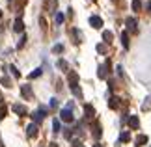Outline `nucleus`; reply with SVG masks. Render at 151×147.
Here are the masks:
<instances>
[{"instance_id": "obj_15", "label": "nucleus", "mask_w": 151, "mask_h": 147, "mask_svg": "<svg viewBox=\"0 0 151 147\" xmlns=\"http://www.w3.org/2000/svg\"><path fill=\"white\" fill-rule=\"evenodd\" d=\"M144 143H147V136L146 134H140V136L136 138V145H144Z\"/></svg>"}, {"instance_id": "obj_5", "label": "nucleus", "mask_w": 151, "mask_h": 147, "mask_svg": "<svg viewBox=\"0 0 151 147\" xmlns=\"http://www.w3.org/2000/svg\"><path fill=\"white\" fill-rule=\"evenodd\" d=\"M90 24L93 26V28H101L103 26V19H101V17H97V15H91L90 17Z\"/></svg>"}, {"instance_id": "obj_22", "label": "nucleus", "mask_w": 151, "mask_h": 147, "mask_svg": "<svg viewBox=\"0 0 151 147\" xmlns=\"http://www.w3.org/2000/svg\"><path fill=\"white\" fill-rule=\"evenodd\" d=\"M39 75H41V69H36V71H32V73H30V78H37Z\"/></svg>"}, {"instance_id": "obj_1", "label": "nucleus", "mask_w": 151, "mask_h": 147, "mask_svg": "<svg viewBox=\"0 0 151 147\" xmlns=\"http://www.w3.org/2000/svg\"><path fill=\"white\" fill-rule=\"evenodd\" d=\"M69 87L77 97H82V91L78 87V75L77 73H69Z\"/></svg>"}, {"instance_id": "obj_31", "label": "nucleus", "mask_w": 151, "mask_h": 147, "mask_svg": "<svg viewBox=\"0 0 151 147\" xmlns=\"http://www.w3.org/2000/svg\"><path fill=\"white\" fill-rule=\"evenodd\" d=\"M56 104H58V101H56V99H50V106H52V108H54V106H56Z\"/></svg>"}, {"instance_id": "obj_6", "label": "nucleus", "mask_w": 151, "mask_h": 147, "mask_svg": "<svg viewBox=\"0 0 151 147\" xmlns=\"http://www.w3.org/2000/svg\"><path fill=\"white\" fill-rule=\"evenodd\" d=\"M127 123H129V127H131V128H134V131H136L138 127H140V121H138V117H136V115H131L129 119H127Z\"/></svg>"}, {"instance_id": "obj_28", "label": "nucleus", "mask_w": 151, "mask_h": 147, "mask_svg": "<svg viewBox=\"0 0 151 147\" xmlns=\"http://www.w3.org/2000/svg\"><path fill=\"white\" fill-rule=\"evenodd\" d=\"M58 65H60L62 69H67V63H65V62H63V60H60V62H58Z\"/></svg>"}, {"instance_id": "obj_26", "label": "nucleus", "mask_w": 151, "mask_h": 147, "mask_svg": "<svg viewBox=\"0 0 151 147\" xmlns=\"http://www.w3.org/2000/svg\"><path fill=\"white\" fill-rule=\"evenodd\" d=\"M24 41H26V36H22V37H21V41H19V45H17V47H19V49H22V47H24Z\"/></svg>"}, {"instance_id": "obj_4", "label": "nucleus", "mask_w": 151, "mask_h": 147, "mask_svg": "<svg viewBox=\"0 0 151 147\" xmlns=\"http://www.w3.org/2000/svg\"><path fill=\"white\" fill-rule=\"evenodd\" d=\"M45 115H47V108H39L37 112H34V115H32V117H34V121H36V125H37L39 121H43V117H45Z\"/></svg>"}, {"instance_id": "obj_27", "label": "nucleus", "mask_w": 151, "mask_h": 147, "mask_svg": "<svg viewBox=\"0 0 151 147\" xmlns=\"http://www.w3.org/2000/svg\"><path fill=\"white\" fill-rule=\"evenodd\" d=\"M97 50H99V52H106V47H104V45H97Z\"/></svg>"}, {"instance_id": "obj_9", "label": "nucleus", "mask_w": 151, "mask_h": 147, "mask_svg": "<svg viewBox=\"0 0 151 147\" xmlns=\"http://www.w3.org/2000/svg\"><path fill=\"white\" fill-rule=\"evenodd\" d=\"M125 24H127V28H129L131 32H136V19H131L129 17V19L125 21Z\"/></svg>"}, {"instance_id": "obj_13", "label": "nucleus", "mask_w": 151, "mask_h": 147, "mask_svg": "<svg viewBox=\"0 0 151 147\" xmlns=\"http://www.w3.org/2000/svg\"><path fill=\"white\" fill-rule=\"evenodd\" d=\"M121 43H123V49H129V34L127 32L121 34Z\"/></svg>"}, {"instance_id": "obj_16", "label": "nucleus", "mask_w": 151, "mask_h": 147, "mask_svg": "<svg viewBox=\"0 0 151 147\" xmlns=\"http://www.w3.org/2000/svg\"><path fill=\"white\" fill-rule=\"evenodd\" d=\"M45 6L52 11V9H56V0H45Z\"/></svg>"}, {"instance_id": "obj_25", "label": "nucleus", "mask_w": 151, "mask_h": 147, "mask_svg": "<svg viewBox=\"0 0 151 147\" xmlns=\"http://www.w3.org/2000/svg\"><path fill=\"white\" fill-rule=\"evenodd\" d=\"M56 22H58V24H62V22H63V15L62 13H56Z\"/></svg>"}, {"instance_id": "obj_29", "label": "nucleus", "mask_w": 151, "mask_h": 147, "mask_svg": "<svg viewBox=\"0 0 151 147\" xmlns=\"http://www.w3.org/2000/svg\"><path fill=\"white\" fill-rule=\"evenodd\" d=\"M52 50H54V52H62V50H63V47H62V45H56Z\"/></svg>"}, {"instance_id": "obj_2", "label": "nucleus", "mask_w": 151, "mask_h": 147, "mask_svg": "<svg viewBox=\"0 0 151 147\" xmlns=\"http://www.w3.org/2000/svg\"><path fill=\"white\" fill-rule=\"evenodd\" d=\"M60 119L63 121V123H73V108H63L62 112H60Z\"/></svg>"}, {"instance_id": "obj_23", "label": "nucleus", "mask_w": 151, "mask_h": 147, "mask_svg": "<svg viewBox=\"0 0 151 147\" xmlns=\"http://www.w3.org/2000/svg\"><path fill=\"white\" fill-rule=\"evenodd\" d=\"M9 71H11V75H13V76H21V73L17 71V67H15V65H11V67H9Z\"/></svg>"}, {"instance_id": "obj_7", "label": "nucleus", "mask_w": 151, "mask_h": 147, "mask_svg": "<svg viewBox=\"0 0 151 147\" xmlns=\"http://www.w3.org/2000/svg\"><path fill=\"white\" fill-rule=\"evenodd\" d=\"M26 134H28L30 138L37 136V125H36V123H32V125H28V128H26Z\"/></svg>"}, {"instance_id": "obj_14", "label": "nucleus", "mask_w": 151, "mask_h": 147, "mask_svg": "<svg viewBox=\"0 0 151 147\" xmlns=\"http://www.w3.org/2000/svg\"><path fill=\"white\" fill-rule=\"evenodd\" d=\"M108 106L112 108V110H114V108H118V106H119V99H118V97H112V99L108 101Z\"/></svg>"}, {"instance_id": "obj_20", "label": "nucleus", "mask_w": 151, "mask_h": 147, "mask_svg": "<svg viewBox=\"0 0 151 147\" xmlns=\"http://www.w3.org/2000/svg\"><path fill=\"white\" fill-rule=\"evenodd\" d=\"M119 140H121V142H129V140H131V134H129V132H121Z\"/></svg>"}, {"instance_id": "obj_32", "label": "nucleus", "mask_w": 151, "mask_h": 147, "mask_svg": "<svg viewBox=\"0 0 151 147\" xmlns=\"http://www.w3.org/2000/svg\"><path fill=\"white\" fill-rule=\"evenodd\" d=\"M49 147H58V145L56 143H49Z\"/></svg>"}, {"instance_id": "obj_19", "label": "nucleus", "mask_w": 151, "mask_h": 147, "mask_svg": "<svg viewBox=\"0 0 151 147\" xmlns=\"http://www.w3.org/2000/svg\"><path fill=\"white\" fill-rule=\"evenodd\" d=\"M93 136H95V138L101 136V127H99V123H95V127H93Z\"/></svg>"}, {"instance_id": "obj_21", "label": "nucleus", "mask_w": 151, "mask_h": 147, "mask_svg": "<svg viewBox=\"0 0 151 147\" xmlns=\"http://www.w3.org/2000/svg\"><path fill=\"white\" fill-rule=\"evenodd\" d=\"M52 128H54V132H60V121H58V119L52 121Z\"/></svg>"}, {"instance_id": "obj_12", "label": "nucleus", "mask_w": 151, "mask_h": 147, "mask_svg": "<svg viewBox=\"0 0 151 147\" xmlns=\"http://www.w3.org/2000/svg\"><path fill=\"white\" fill-rule=\"evenodd\" d=\"M84 112H86V117H93V114H95V110H93V106H91V104H86V106H84Z\"/></svg>"}, {"instance_id": "obj_18", "label": "nucleus", "mask_w": 151, "mask_h": 147, "mask_svg": "<svg viewBox=\"0 0 151 147\" xmlns=\"http://www.w3.org/2000/svg\"><path fill=\"white\" fill-rule=\"evenodd\" d=\"M132 9H134V11L142 9V2H140V0H132Z\"/></svg>"}, {"instance_id": "obj_10", "label": "nucleus", "mask_w": 151, "mask_h": 147, "mask_svg": "<svg viewBox=\"0 0 151 147\" xmlns=\"http://www.w3.org/2000/svg\"><path fill=\"white\" fill-rule=\"evenodd\" d=\"M13 112L19 115H26V108L22 106V104H13Z\"/></svg>"}, {"instance_id": "obj_33", "label": "nucleus", "mask_w": 151, "mask_h": 147, "mask_svg": "<svg viewBox=\"0 0 151 147\" xmlns=\"http://www.w3.org/2000/svg\"><path fill=\"white\" fill-rule=\"evenodd\" d=\"M93 147H101V145H99V143H95V145H93Z\"/></svg>"}, {"instance_id": "obj_11", "label": "nucleus", "mask_w": 151, "mask_h": 147, "mask_svg": "<svg viewBox=\"0 0 151 147\" xmlns=\"http://www.w3.org/2000/svg\"><path fill=\"white\" fill-rule=\"evenodd\" d=\"M13 30H15V32H22V30H24V24H22L21 19H17V21L13 22Z\"/></svg>"}, {"instance_id": "obj_34", "label": "nucleus", "mask_w": 151, "mask_h": 147, "mask_svg": "<svg viewBox=\"0 0 151 147\" xmlns=\"http://www.w3.org/2000/svg\"><path fill=\"white\" fill-rule=\"evenodd\" d=\"M0 19H2V11H0Z\"/></svg>"}, {"instance_id": "obj_30", "label": "nucleus", "mask_w": 151, "mask_h": 147, "mask_svg": "<svg viewBox=\"0 0 151 147\" xmlns=\"http://www.w3.org/2000/svg\"><path fill=\"white\" fill-rule=\"evenodd\" d=\"M73 147H84V145H82V143H80V142H78V140H75V142H73Z\"/></svg>"}, {"instance_id": "obj_17", "label": "nucleus", "mask_w": 151, "mask_h": 147, "mask_svg": "<svg viewBox=\"0 0 151 147\" xmlns=\"http://www.w3.org/2000/svg\"><path fill=\"white\" fill-rule=\"evenodd\" d=\"M112 37H114V36H112V32H108V30H106V32H103V39L106 41V43H110V41H112Z\"/></svg>"}, {"instance_id": "obj_24", "label": "nucleus", "mask_w": 151, "mask_h": 147, "mask_svg": "<svg viewBox=\"0 0 151 147\" xmlns=\"http://www.w3.org/2000/svg\"><path fill=\"white\" fill-rule=\"evenodd\" d=\"M6 114H8V110H6V106H0V119H4Z\"/></svg>"}, {"instance_id": "obj_8", "label": "nucleus", "mask_w": 151, "mask_h": 147, "mask_svg": "<svg viewBox=\"0 0 151 147\" xmlns=\"http://www.w3.org/2000/svg\"><path fill=\"white\" fill-rule=\"evenodd\" d=\"M21 93H22V97H24V99H32V90H30V86H22V87H21Z\"/></svg>"}, {"instance_id": "obj_3", "label": "nucleus", "mask_w": 151, "mask_h": 147, "mask_svg": "<svg viewBox=\"0 0 151 147\" xmlns=\"http://www.w3.org/2000/svg\"><path fill=\"white\" fill-rule=\"evenodd\" d=\"M108 73H110V62L106 60V62H104L103 65L99 67V78H106Z\"/></svg>"}]
</instances>
